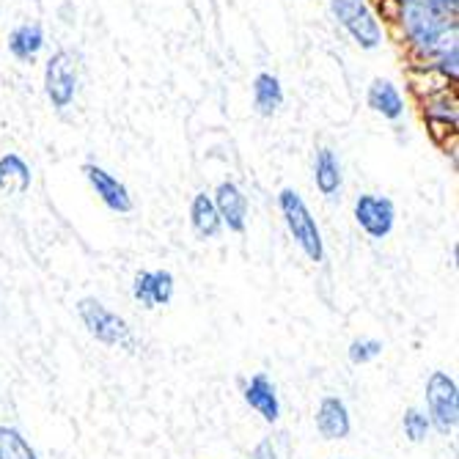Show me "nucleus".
Masks as SVG:
<instances>
[{
	"instance_id": "9",
	"label": "nucleus",
	"mask_w": 459,
	"mask_h": 459,
	"mask_svg": "<svg viewBox=\"0 0 459 459\" xmlns=\"http://www.w3.org/2000/svg\"><path fill=\"white\" fill-rule=\"evenodd\" d=\"M177 291V278L171 270H141L133 278V298L141 308L152 311L157 306H169Z\"/></svg>"
},
{
	"instance_id": "8",
	"label": "nucleus",
	"mask_w": 459,
	"mask_h": 459,
	"mask_svg": "<svg viewBox=\"0 0 459 459\" xmlns=\"http://www.w3.org/2000/svg\"><path fill=\"white\" fill-rule=\"evenodd\" d=\"M82 174H86L91 190L97 193V198L108 206L110 212L130 215L135 210V201H133V193L127 190V185H124L121 179H116L110 171H105L102 165H97V162L82 165Z\"/></svg>"
},
{
	"instance_id": "19",
	"label": "nucleus",
	"mask_w": 459,
	"mask_h": 459,
	"mask_svg": "<svg viewBox=\"0 0 459 459\" xmlns=\"http://www.w3.org/2000/svg\"><path fill=\"white\" fill-rule=\"evenodd\" d=\"M0 459H39V454L20 429L0 424Z\"/></svg>"
},
{
	"instance_id": "17",
	"label": "nucleus",
	"mask_w": 459,
	"mask_h": 459,
	"mask_svg": "<svg viewBox=\"0 0 459 459\" xmlns=\"http://www.w3.org/2000/svg\"><path fill=\"white\" fill-rule=\"evenodd\" d=\"M250 91H254V110L262 118H273L281 110L283 86H281V80L273 72H259L254 77V86H250Z\"/></svg>"
},
{
	"instance_id": "7",
	"label": "nucleus",
	"mask_w": 459,
	"mask_h": 459,
	"mask_svg": "<svg viewBox=\"0 0 459 459\" xmlns=\"http://www.w3.org/2000/svg\"><path fill=\"white\" fill-rule=\"evenodd\" d=\"M45 94L56 110H64L72 105L77 94V66H74L72 53L58 50L50 56L45 66Z\"/></svg>"
},
{
	"instance_id": "18",
	"label": "nucleus",
	"mask_w": 459,
	"mask_h": 459,
	"mask_svg": "<svg viewBox=\"0 0 459 459\" xmlns=\"http://www.w3.org/2000/svg\"><path fill=\"white\" fill-rule=\"evenodd\" d=\"M30 182H33V174L20 154L9 152L0 157V190L6 195H25L30 190Z\"/></svg>"
},
{
	"instance_id": "15",
	"label": "nucleus",
	"mask_w": 459,
	"mask_h": 459,
	"mask_svg": "<svg viewBox=\"0 0 459 459\" xmlns=\"http://www.w3.org/2000/svg\"><path fill=\"white\" fill-rule=\"evenodd\" d=\"M190 229L198 239H215L223 231L221 215L210 193H195L190 201Z\"/></svg>"
},
{
	"instance_id": "2",
	"label": "nucleus",
	"mask_w": 459,
	"mask_h": 459,
	"mask_svg": "<svg viewBox=\"0 0 459 459\" xmlns=\"http://www.w3.org/2000/svg\"><path fill=\"white\" fill-rule=\"evenodd\" d=\"M278 210L281 218L291 234V239L298 242V247L303 250V256L314 264L325 262V239H322V229L316 223V218L311 215L308 204L303 201V195L295 187H283L278 193Z\"/></svg>"
},
{
	"instance_id": "23",
	"label": "nucleus",
	"mask_w": 459,
	"mask_h": 459,
	"mask_svg": "<svg viewBox=\"0 0 459 459\" xmlns=\"http://www.w3.org/2000/svg\"><path fill=\"white\" fill-rule=\"evenodd\" d=\"M250 459H281V454H278V448H275V443L270 437H262L254 446V451H250Z\"/></svg>"
},
{
	"instance_id": "3",
	"label": "nucleus",
	"mask_w": 459,
	"mask_h": 459,
	"mask_svg": "<svg viewBox=\"0 0 459 459\" xmlns=\"http://www.w3.org/2000/svg\"><path fill=\"white\" fill-rule=\"evenodd\" d=\"M82 327L91 339H97L105 347H116V350H127V352H138V339L130 327V322L118 316L116 311H110L105 303H100L97 298H80L74 306Z\"/></svg>"
},
{
	"instance_id": "12",
	"label": "nucleus",
	"mask_w": 459,
	"mask_h": 459,
	"mask_svg": "<svg viewBox=\"0 0 459 459\" xmlns=\"http://www.w3.org/2000/svg\"><path fill=\"white\" fill-rule=\"evenodd\" d=\"M242 399L250 410H256L267 424H278L281 421V399H278V388L273 385V380L264 371H256L254 377L245 383Z\"/></svg>"
},
{
	"instance_id": "6",
	"label": "nucleus",
	"mask_w": 459,
	"mask_h": 459,
	"mask_svg": "<svg viewBox=\"0 0 459 459\" xmlns=\"http://www.w3.org/2000/svg\"><path fill=\"white\" fill-rule=\"evenodd\" d=\"M355 223L368 239H388L396 226V206L391 198L377 193H360L352 206Z\"/></svg>"
},
{
	"instance_id": "10",
	"label": "nucleus",
	"mask_w": 459,
	"mask_h": 459,
	"mask_svg": "<svg viewBox=\"0 0 459 459\" xmlns=\"http://www.w3.org/2000/svg\"><path fill=\"white\" fill-rule=\"evenodd\" d=\"M316 432L325 440H347L352 435V415L342 396H322L314 412Z\"/></svg>"
},
{
	"instance_id": "22",
	"label": "nucleus",
	"mask_w": 459,
	"mask_h": 459,
	"mask_svg": "<svg viewBox=\"0 0 459 459\" xmlns=\"http://www.w3.org/2000/svg\"><path fill=\"white\" fill-rule=\"evenodd\" d=\"M456 61H459V48L454 45V48H448V50H443L440 53V58H437V69H440V74L443 77H448L451 82H456Z\"/></svg>"
},
{
	"instance_id": "4",
	"label": "nucleus",
	"mask_w": 459,
	"mask_h": 459,
	"mask_svg": "<svg viewBox=\"0 0 459 459\" xmlns=\"http://www.w3.org/2000/svg\"><path fill=\"white\" fill-rule=\"evenodd\" d=\"M427 419L435 432L454 435L459 427V385L448 371H432L424 388Z\"/></svg>"
},
{
	"instance_id": "20",
	"label": "nucleus",
	"mask_w": 459,
	"mask_h": 459,
	"mask_svg": "<svg viewBox=\"0 0 459 459\" xmlns=\"http://www.w3.org/2000/svg\"><path fill=\"white\" fill-rule=\"evenodd\" d=\"M402 429H404V437L412 443V446H421L429 432H432V424L427 419V412L421 407H407L404 415H402Z\"/></svg>"
},
{
	"instance_id": "21",
	"label": "nucleus",
	"mask_w": 459,
	"mask_h": 459,
	"mask_svg": "<svg viewBox=\"0 0 459 459\" xmlns=\"http://www.w3.org/2000/svg\"><path fill=\"white\" fill-rule=\"evenodd\" d=\"M383 342L380 339H355L352 344H350V350H347V358H350V363H355V366H366V363H371V360H377L380 355H383Z\"/></svg>"
},
{
	"instance_id": "16",
	"label": "nucleus",
	"mask_w": 459,
	"mask_h": 459,
	"mask_svg": "<svg viewBox=\"0 0 459 459\" xmlns=\"http://www.w3.org/2000/svg\"><path fill=\"white\" fill-rule=\"evenodd\" d=\"M9 53L22 61V64H33L39 58V53L45 50V30H41L39 22H22L9 33Z\"/></svg>"
},
{
	"instance_id": "1",
	"label": "nucleus",
	"mask_w": 459,
	"mask_h": 459,
	"mask_svg": "<svg viewBox=\"0 0 459 459\" xmlns=\"http://www.w3.org/2000/svg\"><path fill=\"white\" fill-rule=\"evenodd\" d=\"M402 22L410 45L427 56H440L443 50L456 45V17L435 12L424 0H404Z\"/></svg>"
},
{
	"instance_id": "5",
	"label": "nucleus",
	"mask_w": 459,
	"mask_h": 459,
	"mask_svg": "<svg viewBox=\"0 0 459 459\" xmlns=\"http://www.w3.org/2000/svg\"><path fill=\"white\" fill-rule=\"evenodd\" d=\"M330 14L360 50H377L383 45V25L366 0H330Z\"/></svg>"
},
{
	"instance_id": "14",
	"label": "nucleus",
	"mask_w": 459,
	"mask_h": 459,
	"mask_svg": "<svg viewBox=\"0 0 459 459\" xmlns=\"http://www.w3.org/2000/svg\"><path fill=\"white\" fill-rule=\"evenodd\" d=\"M366 105L388 121H399L404 116V100H402L399 89L385 77L371 80V86L366 91Z\"/></svg>"
},
{
	"instance_id": "25",
	"label": "nucleus",
	"mask_w": 459,
	"mask_h": 459,
	"mask_svg": "<svg viewBox=\"0 0 459 459\" xmlns=\"http://www.w3.org/2000/svg\"><path fill=\"white\" fill-rule=\"evenodd\" d=\"M402 4H404V0H402Z\"/></svg>"
},
{
	"instance_id": "24",
	"label": "nucleus",
	"mask_w": 459,
	"mask_h": 459,
	"mask_svg": "<svg viewBox=\"0 0 459 459\" xmlns=\"http://www.w3.org/2000/svg\"><path fill=\"white\" fill-rule=\"evenodd\" d=\"M424 4H429L435 12H440L446 17H456V12H459V0H424Z\"/></svg>"
},
{
	"instance_id": "13",
	"label": "nucleus",
	"mask_w": 459,
	"mask_h": 459,
	"mask_svg": "<svg viewBox=\"0 0 459 459\" xmlns=\"http://www.w3.org/2000/svg\"><path fill=\"white\" fill-rule=\"evenodd\" d=\"M314 185L325 198H339L342 187H344V174H342V162L336 157V152L322 146L314 157Z\"/></svg>"
},
{
	"instance_id": "11",
	"label": "nucleus",
	"mask_w": 459,
	"mask_h": 459,
	"mask_svg": "<svg viewBox=\"0 0 459 459\" xmlns=\"http://www.w3.org/2000/svg\"><path fill=\"white\" fill-rule=\"evenodd\" d=\"M215 210L221 215L223 229H229L231 234H245L247 229V195L242 193V187L231 179L221 182L212 193Z\"/></svg>"
}]
</instances>
